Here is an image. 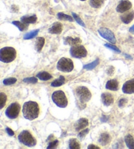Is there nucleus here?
I'll use <instances>...</instances> for the list:
<instances>
[{
    "label": "nucleus",
    "instance_id": "obj_1",
    "mask_svg": "<svg viewBox=\"0 0 134 149\" xmlns=\"http://www.w3.org/2000/svg\"><path fill=\"white\" fill-rule=\"evenodd\" d=\"M39 107L36 102H26L22 107V114L24 118L28 120H33L39 114Z\"/></svg>",
    "mask_w": 134,
    "mask_h": 149
},
{
    "label": "nucleus",
    "instance_id": "obj_2",
    "mask_svg": "<svg viewBox=\"0 0 134 149\" xmlns=\"http://www.w3.org/2000/svg\"><path fill=\"white\" fill-rule=\"evenodd\" d=\"M75 94L77 99L79 100V107L81 109H84L86 107V102L91 99V92L86 87L79 86L75 89Z\"/></svg>",
    "mask_w": 134,
    "mask_h": 149
},
{
    "label": "nucleus",
    "instance_id": "obj_3",
    "mask_svg": "<svg viewBox=\"0 0 134 149\" xmlns=\"http://www.w3.org/2000/svg\"><path fill=\"white\" fill-rule=\"evenodd\" d=\"M17 56V51L13 47H6L0 50V61L5 63L13 61Z\"/></svg>",
    "mask_w": 134,
    "mask_h": 149
},
{
    "label": "nucleus",
    "instance_id": "obj_4",
    "mask_svg": "<svg viewBox=\"0 0 134 149\" xmlns=\"http://www.w3.org/2000/svg\"><path fill=\"white\" fill-rule=\"evenodd\" d=\"M18 139L20 143L28 147H33L37 144V141L28 130L22 131L19 135Z\"/></svg>",
    "mask_w": 134,
    "mask_h": 149
},
{
    "label": "nucleus",
    "instance_id": "obj_5",
    "mask_svg": "<svg viewBox=\"0 0 134 149\" xmlns=\"http://www.w3.org/2000/svg\"><path fill=\"white\" fill-rule=\"evenodd\" d=\"M52 100L56 106L60 108H66L68 105V99L62 91H56L52 95Z\"/></svg>",
    "mask_w": 134,
    "mask_h": 149
},
{
    "label": "nucleus",
    "instance_id": "obj_6",
    "mask_svg": "<svg viewBox=\"0 0 134 149\" xmlns=\"http://www.w3.org/2000/svg\"><path fill=\"white\" fill-rule=\"evenodd\" d=\"M73 61L68 58H61L57 63V69L63 72H70L73 70Z\"/></svg>",
    "mask_w": 134,
    "mask_h": 149
},
{
    "label": "nucleus",
    "instance_id": "obj_7",
    "mask_svg": "<svg viewBox=\"0 0 134 149\" xmlns=\"http://www.w3.org/2000/svg\"><path fill=\"white\" fill-rule=\"evenodd\" d=\"M20 111V106L18 102H12L7 108L6 115L9 119H15L19 116Z\"/></svg>",
    "mask_w": 134,
    "mask_h": 149
},
{
    "label": "nucleus",
    "instance_id": "obj_8",
    "mask_svg": "<svg viewBox=\"0 0 134 149\" xmlns=\"http://www.w3.org/2000/svg\"><path fill=\"white\" fill-rule=\"evenodd\" d=\"M71 55L77 58H81L86 57L87 55V51L83 45H74L70 49Z\"/></svg>",
    "mask_w": 134,
    "mask_h": 149
},
{
    "label": "nucleus",
    "instance_id": "obj_9",
    "mask_svg": "<svg viewBox=\"0 0 134 149\" xmlns=\"http://www.w3.org/2000/svg\"><path fill=\"white\" fill-rule=\"evenodd\" d=\"M98 33L104 39L109 41L110 43H115L117 42L115 36L111 30L106 28H101L98 30Z\"/></svg>",
    "mask_w": 134,
    "mask_h": 149
},
{
    "label": "nucleus",
    "instance_id": "obj_10",
    "mask_svg": "<svg viewBox=\"0 0 134 149\" xmlns=\"http://www.w3.org/2000/svg\"><path fill=\"white\" fill-rule=\"evenodd\" d=\"M131 7H132V4L129 0H121L117 7L116 10L118 13H122L130 10L131 8Z\"/></svg>",
    "mask_w": 134,
    "mask_h": 149
},
{
    "label": "nucleus",
    "instance_id": "obj_11",
    "mask_svg": "<svg viewBox=\"0 0 134 149\" xmlns=\"http://www.w3.org/2000/svg\"><path fill=\"white\" fill-rule=\"evenodd\" d=\"M122 91L126 94L134 93V79L126 81L122 86Z\"/></svg>",
    "mask_w": 134,
    "mask_h": 149
},
{
    "label": "nucleus",
    "instance_id": "obj_12",
    "mask_svg": "<svg viewBox=\"0 0 134 149\" xmlns=\"http://www.w3.org/2000/svg\"><path fill=\"white\" fill-rule=\"evenodd\" d=\"M62 24L60 22H56L54 23L52 26L48 29V32L52 34H60L62 32Z\"/></svg>",
    "mask_w": 134,
    "mask_h": 149
},
{
    "label": "nucleus",
    "instance_id": "obj_13",
    "mask_svg": "<svg viewBox=\"0 0 134 149\" xmlns=\"http://www.w3.org/2000/svg\"><path fill=\"white\" fill-rule=\"evenodd\" d=\"M102 101L105 106H110L114 102V98L111 94L109 93H104L102 95Z\"/></svg>",
    "mask_w": 134,
    "mask_h": 149
},
{
    "label": "nucleus",
    "instance_id": "obj_14",
    "mask_svg": "<svg viewBox=\"0 0 134 149\" xmlns=\"http://www.w3.org/2000/svg\"><path fill=\"white\" fill-rule=\"evenodd\" d=\"M88 125V120L86 118H81L77 121L75 124V130L79 132L80 130H84L85 127H86Z\"/></svg>",
    "mask_w": 134,
    "mask_h": 149
},
{
    "label": "nucleus",
    "instance_id": "obj_15",
    "mask_svg": "<svg viewBox=\"0 0 134 149\" xmlns=\"http://www.w3.org/2000/svg\"><path fill=\"white\" fill-rule=\"evenodd\" d=\"M111 138L107 133H103L99 136L98 142L102 146H105L111 142Z\"/></svg>",
    "mask_w": 134,
    "mask_h": 149
},
{
    "label": "nucleus",
    "instance_id": "obj_16",
    "mask_svg": "<svg viewBox=\"0 0 134 149\" xmlns=\"http://www.w3.org/2000/svg\"><path fill=\"white\" fill-rule=\"evenodd\" d=\"M118 82L117 79H113L109 80L106 84V86H105V88L107 89H109V90L111 91H117L118 89Z\"/></svg>",
    "mask_w": 134,
    "mask_h": 149
},
{
    "label": "nucleus",
    "instance_id": "obj_17",
    "mask_svg": "<svg viewBox=\"0 0 134 149\" xmlns=\"http://www.w3.org/2000/svg\"><path fill=\"white\" fill-rule=\"evenodd\" d=\"M121 20L124 23V24H128L130 23L134 19V11H131L130 12H128L127 13L122 15L120 17Z\"/></svg>",
    "mask_w": 134,
    "mask_h": 149
},
{
    "label": "nucleus",
    "instance_id": "obj_18",
    "mask_svg": "<svg viewBox=\"0 0 134 149\" xmlns=\"http://www.w3.org/2000/svg\"><path fill=\"white\" fill-rule=\"evenodd\" d=\"M81 43V40L79 38H72V37H67L64 39V44L69 45L71 46H74L79 45Z\"/></svg>",
    "mask_w": 134,
    "mask_h": 149
},
{
    "label": "nucleus",
    "instance_id": "obj_19",
    "mask_svg": "<svg viewBox=\"0 0 134 149\" xmlns=\"http://www.w3.org/2000/svg\"><path fill=\"white\" fill-rule=\"evenodd\" d=\"M21 21L26 24H34L37 20V17L35 15H30V16H23L21 17Z\"/></svg>",
    "mask_w": 134,
    "mask_h": 149
},
{
    "label": "nucleus",
    "instance_id": "obj_20",
    "mask_svg": "<svg viewBox=\"0 0 134 149\" xmlns=\"http://www.w3.org/2000/svg\"><path fill=\"white\" fill-rule=\"evenodd\" d=\"M45 38L43 37H39L36 40L35 42V49L37 52H40V51L42 50L44 45H45Z\"/></svg>",
    "mask_w": 134,
    "mask_h": 149
},
{
    "label": "nucleus",
    "instance_id": "obj_21",
    "mask_svg": "<svg viewBox=\"0 0 134 149\" xmlns=\"http://www.w3.org/2000/svg\"><path fill=\"white\" fill-rule=\"evenodd\" d=\"M37 78H38L41 80L43 81H47L49 80L51 78H52V76L51 74H50L47 72L45 71H43V72H40L37 74Z\"/></svg>",
    "mask_w": 134,
    "mask_h": 149
},
{
    "label": "nucleus",
    "instance_id": "obj_22",
    "mask_svg": "<svg viewBox=\"0 0 134 149\" xmlns=\"http://www.w3.org/2000/svg\"><path fill=\"white\" fill-rule=\"evenodd\" d=\"M124 141L128 148L134 149V139L131 135H127L124 137Z\"/></svg>",
    "mask_w": 134,
    "mask_h": 149
},
{
    "label": "nucleus",
    "instance_id": "obj_23",
    "mask_svg": "<svg viewBox=\"0 0 134 149\" xmlns=\"http://www.w3.org/2000/svg\"><path fill=\"white\" fill-rule=\"evenodd\" d=\"M105 0H90L89 4L92 7L95 9H99L104 5Z\"/></svg>",
    "mask_w": 134,
    "mask_h": 149
},
{
    "label": "nucleus",
    "instance_id": "obj_24",
    "mask_svg": "<svg viewBox=\"0 0 134 149\" xmlns=\"http://www.w3.org/2000/svg\"><path fill=\"white\" fill-rule=\"evenodd\" d=\"M12 23L15 26H16L19 28L20 31L21 32L25 31V30H26L28 28V24L22 22H20L19 21H17V20H15V21H12Z\"/></svg>",
    "mask_w": 134,
    "mask_h": 149
},
{
    "label": "nucleus",
    "instance_id": "obj_25",
    "mask_svg": "<svg viewBox=\"0 0 134 149\" xmlns=\"http://www.w3.org/2000/svg\"><path fill=\"white\" fill-rule=\"evenodd\" d=\"M69 148L71 149H79L81 148V145L76 139H71L69 141Z\"/></svg>",
    "mask_w": 134,
    "mask_h": 149
},
{
    "label": "nucleus",
    "instance_id": "obj_26",
    "mask_svg": "<svg viewBox=\"0 0 134 149\" xmlns=\"http://www.w3.org/2000/svg\"><path fill=\"white\" fill-rule=\"evenodd\" d=\"M57 17L59 20H66V21H69L73 22V17L71 16H69L68 15H66L63 13H58L57 15Z\"/></svg>",
    "mask_w": 134,
    "mask_h": 149
},
{
    "label": "nucleus",
    "instance_id": "obj_27",
    "mask_svg": "<svg viewBox=\"0 0 134 149\" xmlns=\"http://www.w3.org/2000/svg\"><path fill=\"white\" fill-rule=\"evenodd\" d=\"M99 59L97 58L96 60H95L91 63H89V64H87V65H84L83 68L86 69V70H91L94 68H96V66L99 65Z\"/></svg>",
    "mask_w": 134,
    "mask_h": 149
},
{
    "label": "nucleus",
    "instance_id": "obj_28",
    "mask_svg": "<svg viewBox=\"0 0 134 149\" xmlns=\"http://www.w3.org/2000/svg\"><path fill=\"white\" fill-rule=\"evenodd\" d=\"M65 82V78L63 76H60L58 79H55V81L51 83L52 87H59L62 86Z\"/></svg>",
    "mask_w": 134,
    "mask_h": 149
},
{
    "label": "nucleus",
    "instance_id": "obj_29",
    "mask_svg": "<svg viewBox=\"0 0 134 149\" xmlns=\"http://www.w3.org/2000/svg\"><path fill=\"white\" fill-rule=\"evenodd\" d=\"M39 32V30H33L32 32H30L26 34L24 36V40H30V39H33L35 37L37 36V35L38 34Z\"/></svg>",
    "mask_w": 134,
    "mask_h": 149
},
{
    "label": "nucleus",
    "instance_id": "obj_30",
    "mask_svg": "<svg viewBox=\"0 0 134 149\" xmlns=\"http://www.w3.org/2000/svg\"><path fill=\"white\" fill-rule=\"evenodd\" d=\"M17 79L15 78H9L5 79L3 81V83L6 86H9V85H12L17 82Z\"/></svg>",
    "mask_w": 134,
    "mask_h": 149
},
{
    "label": "nucleus",
    "instance_id": "obj_31",
    "mask_svg": "<svg viewBox=\"0 0 134 149\" xmlns=\"http://www.w3.org/2000/svg\"><path fill=\"white\" fill-rule=\"evenodd\" d=\"M72 15H73V19L76 20L77 22L78 23L79 25H81L83 27H86V26H85V24L84 23V22L82 21V19L80 18L79 15H77L76 13H72Z\"/></svg>",
    "mask_w": 134,
    "mask_h": 149
},
{
    "label": "nucleus",
    "instance_id": "obj_32",
    "mask_svg": "<svg viewBox=\"0 0 134 149\" xmlns=\"http://www.w3.org/2000/svg\"><path fill=\"white\" fill-rule=\"evenodd\" d=\"M7 101V96L4 93H0V102H1V109H3L6 105Z\"/></svg>",
    "mask_w": 134,
    "mask_h": 149
},
{
    "label": "nucleus",
    "instance_id": "obj_33",
    "mask_svg": "<svg viewBox=\"0 0 134 149\" xmlns=\"http://www.w3.org/2000/svg\"><path fill=\"white\" fill-rule=\"evenodd\" d=\"M105 46L106 47L110 49L113 50V51H115V52H116V53H120L121 52L120 50L117 47V46H115V45H113V44H111V43H105Z\"/></svg>",
    "mask_w": 134,
    "mask_h": 149
},
{
    "label": "nucleus",
    "instance_id": "obj_34",
    "mask_svg": "<svg viewBox=\"0 0 134 149\" xmlns=\"http://www.w3.org/2000/svg\"><path fill=\"white\" fill-rule=\"evenodd\" d=\"M23 81L25 83H29V84H36L37 82V78L35 77H30V78H26L23 79Z\"/></svg>",
    "mask_w": 134,
    "mask_h": 149
},
{
    "label": "nucleus",
    "instance_id": "obj_35",
    "mask_svg": "<svg viewBox=\"0 0 134 149\" xmlns=\"http://www.w3.org/2000/svg\"><path fill=\"white\" fill-rule=\"evenodd\" d=\"M89 131H90L89 129H86V130H84L81 131V132H80L79 133V135H78V137H79L80 139H81V140L83 139L85 137H86V135L88 134V133H89Z\"/></svg>",
    "mask_w": 134,
    "mask_h": 149
},
{
    "label": "nucleus",
    "instance_id": "obj_36",
    "mask_svg": "<svg viewBox=\"0 0 134 149\" xmlns=\"http://www.w3.org/2000/svg\"><path fill=\"white\" fill-rule=\"evenodd\" d=\"M58 145V140H55L53 141H51V142L48 144V146L47 148L48 149H50V148H55L57 147V146Z\"/></svg>",
    "mask_w": 134,
    "mask_h": 149
},
{
    "label": "nucleus",
    "instance_id": "obj_37",
    "mask_svg": "<svg viewBox=\"0 0 134 149\" xmlns=\"http://www.w3.org/2000/svg\"><path fill=\"white\" fill-rule=\"evenodd\" d=\"M127 102H128V100L125 98L120 99L118 103V107H119L120 108H123L126 104V103H127Z\"/></svg>",
    "mask_w": 134,
    "mask_h": 149
},
{
    "label": "nucleus",
    "instance_id": "obj_38",
    "mask_svg": "<svg viewBox=\"0 0 134 149\" xmlns=\"http://www.w3.org/2000/svg\"><path fill=\"white\" fill-rule=\"evenodd\" d=\"M114 72H115V68L113 66H109V68H108L107 70V73L108 75L109 76H112L113 74H114Z\"/></svg>",
    "mask_w": 134,
    "mask_h": 149
},
{
    "label": "nucleus",
    "instance_id": "obj_39",
    "mask_svg": "<svg viewBox=\"0 0 134 149\" xmlns=\"http://www.w3.org/2000/svg\"><path fill=\"white\" fill-rule=\"evenodd\" d=\"M6 132L7 133V134H8L9 136H13L15 135V133L13 131H12L11 128L9 127H6Z\"/></svg>",
    "mask_w": 134,
    "mask_h": 149
},
{
    "label": "nucleus",
    "instance_id": "obj_40",
    "mask_svg": "<svg viewBox=\"0 0 134 149\" xmlns=\"http://www.w3.org/2000/svg\"><path fill=\"white\" fill-rule=\"evenodd\" d=\"M11 10L12 12H15V13L18 12L19 11V7L15 6V5H12L11 7Z\"/></svg>",
    "mask_w": 134,
    "mask_h": 149
},
{
    "label": "nucleus",
    "instance_id": "obj_41",
    "mask_svg": "<svg viewBox=\"0 0 134 149\" xmlns=\"http://www.w3.org/2000/svg\"><path fill=\"white\" fill-rule=\"evenodd\" d=\"M88 149H99V147L98 146H97L96 145H90L88 146Z\"/></svg>",
    "mask_w": 134,
    "mask_h": 149
},
{
    "label": "nucleus",
    "instance_id": "obj_42",
    "mask_svg": "<svg viewBox=\"0 0 134 149\" xmlns=\"http://www.w3.org/2000/svg\"><path fill=\"white\" fill-rule=\"evenodd\" d=\"M109 120V117H107V116H103L101 118V121L103 122H107V120Z\"/></svg>",
    "mask_w": 134,
    "mask_h": 149
},
{
    "label": "nucleus",
    "instance_id": "obj_43",
    "mask_svg": "<svg viewBox=\"0 0 134 149\" xmlns=\"http://www.w3.org/2000/svg\"><path fill=\"white\" fill-rule=\"evenodd\" d=\"M129 31H130V32L131 33V34H134V24L130 28V30H129Z\"/></svg>",
    "mask_w": 134,
    "mask_h": 149
},
{
    "label": "nucleus",
    "instance_id": "obj_44",
    "mask_svg": "<svg viewBox=\"0 0 134 149\" xmlns=\"http://www.w3.org/2000/svg\"><path fill=\"white\" fill-rule=\"evenodd\" d=\"M80 1H86V0H80Z\"/></svg>",
    "mask_w": 134,
    "mask_h": 149
}]
</instances>
